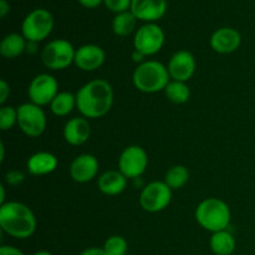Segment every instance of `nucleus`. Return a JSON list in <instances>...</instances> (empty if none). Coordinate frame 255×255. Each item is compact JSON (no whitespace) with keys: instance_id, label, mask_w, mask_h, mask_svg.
<instances>
[{"instance_id":"7c9ffc66","label":"nucleus","mask_w":255,"mask_h":255,"mask_svg":"<svg viewBox=\"0 0 255 255\" xmlns=\"http://www.w3.org/2000/svg\"><path fill=\"white\" fill-rule=\"evenodd\" d=\"M0 255H25L20 249L11 246H1L0 247Z\"/></svg>"},{"instance_id":"393cba45","label":"nucleus","mask_w":255,"mask_h":255,"mask_svg":"<svg viewBox=\"0 0 255 255\" xmlns=\"http://www.w3.org/2000/svg\"><path fill=\"white\" fill-rule=\"evenodd\" d=\"M188 181L189 171L187 169V167L182 166V164H177V166L171 167V168L167 171L166 176H164V183H166L172 191H176V189L184 187Z\"/></svg>"},{"instance_id":"4be33fe9","label":"nucleus","mask_w":255,"mask_h":255,"mask_svg":"<svg viewBox=\"0 0 255 255\" xmlns=\"http://www.w3.org/2000/svg\"><path fill=\"white\" fill-rule=\"evenodd\" d=\"M137 17L132 14L131 10L115 15L112 20V30L117 36H128L134 31L137 25Z\"/></svg>"},{"instance_id":"a878e982","label":"nucleus","mask_w":255,"mask_h":255,"mask_svg":"<svg viewBox=\"0 0 255 255\" xmlns=\"http://www.w3.org/2000/svg\"><path fill=\"white\" fill-rule=\"evenodd\" d=\"M102 249L107 255H126L128 251V244L124 237L111 236L106 239Z\"/></svg>"},{"instance_id":"6e6552de","label":"nucleus","mask_w":255,"mask_h":255,"mask_svg":"<svg viewBox=\"0 0 255 255\" xmlns=\"http://www.w3.org/2000/svg\"><path fill=\"white\" fill-rule=\"evenodd\" d=\"M172 201V189L164 182L154 181L147 184L139 196V204L148 213H158Z\"/></svg>"},{"instance_id":"39448f33","label":"nucleus","mask_w":255,"mask_h":255,"mask_svg":"<svg viewBox=\"0 0 255 255\" xmlns=\"http://www.w3.org/2000/svg\"><path fill=\"white\" fill-rule=\"evenodd\" d=\"M54 25V16L49 10L35 9L25 16L21 24V35L26 41L39 44L51 34Z\"/></svg>"},{"instance_id":"f8f14e48","label":"nucleus","mask_w":255,"mask_h":255,"mask_svg":"<svg viewBox=\"0 0 255 255\" xmlns=\"http://www.w3.org/2000/svg\"><path fill=\"white\" fill-rule=\"evenodd\" d=\"M196 59L193 54L187 50H179L174 52L169 59L167 69H168L169 76L174 81L187 82L192 79L196 72Z\"/></svg>"},{"instance_id":"c756f323","label":"nucleus","mask_w":255,"mask_h":255,"mask_svg":"<svg viewBox=\"0 0 255 255\" xmlns=\"http://www.w3.org/2000/svg\"><path fill=\"white\" fill-rule=\"evenodd\" d=\"M10 95V86L4 79L0 80V105H4L6 102L7 97Z\"/></svg>"},{"instance_id":"2eb2a0df","label":"nucleus","mask_w":255,"mask_h":255,"mask_svg":"<svg viewBox=\"0 0 255 255\" xmlns=\"http://www.w3.org/2000/svg\"><path fill=\"white\" fill-rule=\"evenodd\" d=\"M105 60H106V52L101 46L86 44L76 50L74 64L82 71H95L104 65Z\"/></svg>"},{"instance_id":"c9c22d12","label":"nucleus","mask_w":255,"mask_h":255,"mask_svg":"<svg viewBox=\"0 0 255 255\" xmlns=\"http://www.w3.org/2000/svg\"><path fill=\"white\" fill-rule=\"evenodd\" d=\"M36 46H37V42L27 41V44H26V52H30V54H34V52H36Z\"/></svg>"},{"instance_id":"f257e3e1","label":"nucleus","mask_w":255,"mask_h":255,"mask_svg":"<svg viewBox=\"0 0 255 255\" xmlns=\"http://www.w3.org/2000/svg\"><path fill=\"white\" fill-rule=\"evenodd\" d=\"M114 105V90L106 80L97 79L85 84L76 94V107L85 119L106 116Z\"/></svg>"},{"instance_id":"9b49d317","label":"nucleus","mask_w":255,"mask_h":255,"mask_svg":"<svg viewBox=\"0 0 255 255\" xmlns=\"http://www.w3.org/2000/svg\"><path fill=\"white\" fill-rule=\"evenodd\" d=\"M59 94V82L52 75L40 74L35 76L27 87V96L32 104L42 107L50 105Z\"/></svg>"},{"instance_id":"423d86ee","label":"nucleus","mask_w":255,"mask_h":255,"mask_svg":"<svg viewBox=\"0 0 255 255\" xmlns=\"http://www.w3.org/2000/svg\"><path fill=\"white\" fill-rule=\"evenodd\" d=\"M76 50L70 41L56 39L44 46L41 51V61L50 70L67 69L75 61Z\"/></svg>"},{"instance_id":"ddd939ff","label":"nucleus","mask_w":255,"mask_h":255,"mask_svg":"<svg viewBox=\"0 0 255 255\" xmlns=\"http://www.w3.org/2000/svg\"><path fill=\"white\" fill-rule=\"evenodd\" d=\"M167 0H132L131 11L137 20L144 22H154L166 15Z\"/></svg>"},{"instance_id":"20e7f679","label":"nucleus","mask_w":255,"mask_h":255,"mask_svg":"<svg viewBox=\"0 0 255 255\" xmlns=\"http://www.w3.org/2000/svg\"><path fill=\"white\" fill-rule=\"evenodd\" d=\"M196 221L206 231H226L232 219L231 208L224 201L219 198H207L198 204L196 209Z\"/></svg>"},{"instance_id":"72a5a7b5","label":"nucleus","mask_w":255,"mask_h":255,"mask_svg":"<svg viewBox=\"0 0 255 255\" xmlns=\"http://www.w3.org/2000/svg\"><path fill=\"white\" fill-rule=\"evenodd\" d=\"M80 255H107L104 252L102 248H96V247H92V248H87L85 251L81 252Z\"/></svg>"},{"instance_id":"e433bc0d","label":"nucleus","mask_w":255,"mask_h":255,"mask_svg":"<svg viewBox=\"0 0 255 255\" xmlns=\"http://www.w3.org/2000/svg\"><path fill=\"white\" fill-rule=\"evenodd\" d=\"M0 193H1V196H0V204H4V203H6V202H5V187L2 186H0Z\"/></svg>"},{"instance_id":"4468645a","label":"nucleus","mask_w":255,"mask_h":255,"mask_svg":"<svg viewBox=\"0 0 255 255\" xmlns=\"http://www.w3.org/2000/svg\"><path fill=\"white\" fill-rule=\"evenodd\" d=\"M99 159L90 153L77 156L70 166V176L76 183H87L99 173Z\"/></svg>"},{"instance_id":"7ed1b4c3","label":"nucleus","mask_w":255,"mask_h":255,"mask_svg":"<svg viewBox=\"0 0 255 255\" xmlns=\"http://www.w3.org/2000/svg\"><path fill=\"white\" fill-rule=\"evenodd\" d=\"M169 72L167 66L156 60H149L139 64L134 69L132 81L138 91L144 94H156L164 91L169 84Z\"/></svg>"},{"instance_id":"f03ea898","label":"nucleus","mask_w":255,"mask_h":255,"mask_svg":"<svg viewBox=\"0 0 255 255\" xmlns=\"http://www.w3.org/2000/svg\"><path fill=\"white\" fill-rule=\"evenodd\" d=\"M0 227L12 238L26 239L36 231V218L24 203L6 202L0 206Z\"/></svg>"},{"instance_id":"bb28decb","label":"nucleus","mask_w":255,"mask_h":255,"mask_svg":"<svg viewBox=\"0 0 255 255\" xmlns=\"http://www.w3.org/2000/svg\"><path fill=\"white\" fill-rule=\"evenodd\" d=\"M15 124H17V110L12 106H2L0 109V129H11Z\"/></svg>"},{"instance_id":"aec40b11","label":"nucleus","mask_w":255,"mask_h":255,"mask_svg":"<svg viewBox=\"0 0 255 255\" xmlns=\"http://www.w3.org/2000/svg\"><path fill=\"white\" fill-rule=\"evenodd\" d=\"M26 39L17 32H11L4 36L0 42V54L5 59H15L26 51Z\"/></svg>"},{"instance_id":"473e14b6","label":"nucleus","mask_w":255,"mask_h":255,"mask_svg":"<svg viewBox=\"0 0 255 255\" xmlns=\"http://www.w3.org/2000/svg\"><path fill=\"white\" fill-rule=\"evenodd\" d=\"M10 11V4L7 2V0H0V17L5 19L6 15Z\"/></svg>"},{"instance_id":"6ab92c4d","label":"nucleus","mask_w":255,"mask_h":255,"mask_svg":"<svg viewBox=\"0 0 255 255\" xmlns=\"http://www.w3.org/2000/svg\"><path fill=\"white\" fill-rule=\"evenodd\" d=\"M97 186L106 196H117L126 189L127 178L120 171H106L100 176Z\"/></svg>"},{"instance_id":"b1692460","label":"nucleus","mask_w":255,"mask_h":255,"mask_svg":"<svg viewBox=\"0 0 255 255\" xmlns=\"http://www.w3.org/2000/svg\"><path fill=\"white\" fill-rule=\"evenodd\" d=\"M164 94L166 97L171 102L177 105L186 104L187 101L191 97V90H189L187 82H181V81H169V84L167 85V87L164 89Z\"/></svg>"},{"instance_id":"f704fd0d","label":"nucleus","mask_w":255,"mask_h":255,"mask_svg":"<svg viewBox=\"0 0 255 255\" xmlns=\"http://www.w3.org/2000/svg\"><path fill=\"white\" fill-rule=\"evenodd\" d=\"M144 55L141 54L139 51H137V50H133V52H132V60H133L136 64H142V62H144Z\"/></svg>"},{"instance_id":"c85d7f7f","label":"nucleus","mask_w":255,"mask_h":255,"mask_svg":"<svg viewBox=\"0 0 255 255\" xmlns=\"http://www.w3.org/2000/svg\"><path fill=\"white\" fill-rule=\"evenodd\" d=\"M24 173H21V172L17 171V169H11V171L6 172V174H5V181H6V183L11 187L20 186V184L24 182Z\"/></svg>"},{"instance_id":"cd10ccee","label":"nucleus","mask_w":255,"mask_h":255,"mask_svg":"<svg viewBox=\"0 0 255 255\" xmlns=\"http://www.w3.org/2000/svg\"><path fill=\"white\" fill-rule=\"evenodd\" d=\"M104 4L110 11L120 14L131 9L132 0H104Z\"/></svg>"},{"instance_id":"dca6fc26","label":"nucleus","mask_w":255,"mask_h":255,"mask_svg":"<svg viewBox=\"0 0 255 255\" xmlns=\"http://www.w3.org/2000/svg\"><path fill=\"white\" fill-rule=\"evenodd\" d=\"M209 44L218 54H232L241 46L242 35L233 27H221L212 34Z\"/></svg>"},{"instance_id":"412c9836","label":"nucleus","mask_w":255,"mask_h":255,"mask_svg":"<svg viewBox=\"0 0 255 255\" xmlns=\"http://www.w3.org/2000/svg\"><path fill=\"white\" fill-rule=\"evenodd\" d=\"M209 247L216 255H232L236 251L237 242L233 234L226 229L212 233Z\"/></svg>"},{"instance_id":"a211bd4d","label":"nucleus","mask_w":255,"mask_h":255,"mask_svg":"<svg viewBox=\"0 0 255 255\" xmlns=\"http://www.w3.org/2000/svg\"><path fill=\"white\" fill-rule=\"evenodd\" d=\"M57 158L50 152H36L31 154L26 162L27 172L32 176H45L56 169Z\"/></svg>"},{"instance_id":"2f4dec72","label":"nucleus","mask_w":255,"mask_h":255,"mask_svg":"<svg viewBox=\"0 0 255 255\" xmlns=\"http://www.w3.org/2000/svg\"><path fill=\"white\" fill-rule=\"evenodd\" d=\"M77 1L86 9H96L104 2V0H77Z\"/></svg>"},{"instance_id":"4c0bfd02","label":"nucleus","mask_w":255,"mask_h":255,"mask_svg":"<svg viewBox=\"0 0 255 255\" xmlns=\"http://www.w3.org/2000/svg\"><path fill=\"white\" fill-rule=\"evenodd\" d=\"M0 152H1V154H0V162H4L5 159V146H4V142H1L0 143Z\"/></svg>"},{"instance_id":"0eeeda50","label":"nucleus","mask_w":255,"mask_h":255,"mask_svg":"<svg viewBox=\"0 0 255 255\" xmlns=\"http://www.w3.org/2000/svg\"><path fill=\"white\" fill-rule=\"evenodd\" d=\"M17 110V125L22 133L27 137L36 138L46 129V115L44 110L32 102L21 104Z\"/></svg>"},{"instance_id":"1a4fd4ad","label":"nucleus","mask_w":255,"mask_h":255,"mask_svg":"<svg viewBox=\"0 0 255 255\" xmlns=\"http://www.w3.org/2000/svg\"><path fill=\"white\" fill-rule=\"evenodd\" d=\"M164 31L159 25L154 22L142 25L139 29H137L133 39L134 50L143 54L144 56H152V55L159 52V50L163 47Z\"/></svg>"},{"instance_id":"58836bf2","label":"nucleus","mask_w":255,"mask_h":255,"mask_svg":"<svg viewBox=\"0 0 255 255\" xmlns=\"http://www.w3.org/2000/svg\"><path fill=\"white\" fill-rule=\"evenodd\" d=\"M32 255H54L52 253H50L49 251H39L36 253H34Z\"/></svg>"},{"instance_id":"9d476101","label":"nucleus","mask_w":255,"mask_h":255,"mask_svg":"<svg viewBox=\"0 0 255 255\" xmlns=\"http://www.w3.org/2000/svg\"><path fill=\"white\" fill-rule=\"evenodd\" d=\"M148 166V156L141 146H128L122 151L119 158V171L127 179H136L146 172Z\"/></svg>"},{"instance_id":"f3484780","label":"nucleus","mask_w":255,"mask_h":255,"mask_svg":"<svg viewBox=\"0 0 255 255\" xmlns=\"http://www.w3.org/2000/svg\"><path fill=\"white\" fill-rule=\"evenodd\" d=\"M91 136V126L85 117H74L69 120L64 127V138L71 146H81L86 143Z\"/></svg>"},{"instance_id":"5701e85b","label":"nucleus","mask_w":255,"mask_h":255,"mask_svg":"<svg viewBox=\"0 0 255 255\" xmlns=\"http://www.w3.org/2000/svg\"><path fill=\"white\" fill-rule=\"evenodd\" d=\"M76 107V95L71 92L62 91L56 95L52 102L50 104V109L55 116L64 117L71 114L72 110Z\"/></svg>"}]
</instances>
